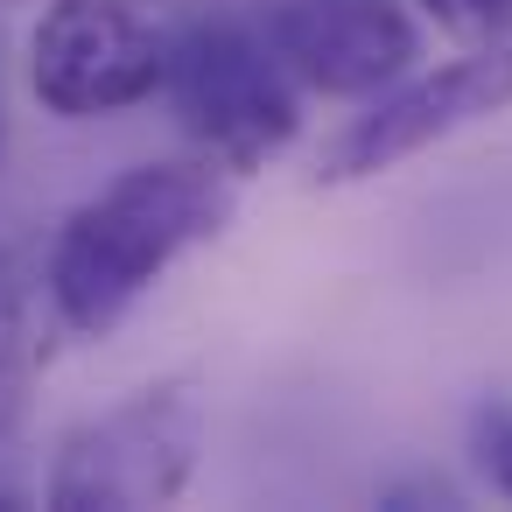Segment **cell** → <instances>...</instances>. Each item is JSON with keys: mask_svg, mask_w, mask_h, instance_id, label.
Wrapping results in <instances>:
<instances>
[{"mask_svg": "<svg viewBox=\"0 0 512 512\" xmlns=\"http://www.w3.org/2000/svg\"><path fill=\"white\" fill-rule=\"evenodd\" d=\"M239 176L218 162H141L92 190L50 239L43 295L57 330L113 337L190 253L218 246L239 218Z\"/></svg>", "mask_w": 512, "mask_h": 512, "instance_id": "6da1fadb", "label": "cell"}, {"mask_svg": "<svg viewBox=\"0 0 512 512\" xmlns=\"http://www.w3.org/2000/svg\"><path fill=\"white\" fill-rule=\"evenodd\" d=\"M204 15V0H50L29 29V92L57 120H113L169 92Z\"/></svg>", "mask_w": 512, "mask_h": 512, "instance_id": "7a4b0ae2", "label": "cell"}, {"mask_svg": "<svg viewBox=\"0 0 512 512\" xmlns=\"http://www.w3.org/2000/svg\"><path fill=\"white\" fill-rule=\"evenodd\" d=\"M204 393L197 379H148L127 400L85 414L64 428L43 505L50 512H141V505H176L197 484L204 463Z\"/></svg>", "mask_w": 512, "mask_h": 512, "instance_id": "3957f363", "label": "cell"}, {"mask_svg": "<svg viewBox=\"0 0 512 512\" xmlns=\"http://www.w3.org/2000/svg\"><path fill=\"white\" fill-rule=\"evenodd\" d=\"M169 106L183 134L225 176H260L302 134V85L246 15H204L169 71Z\"/></svg>", "mask_w": 512, "mask_h": 512, "instance_id": "277c9868", "label": "cell"}, {"mask_svg": "<svg viewBox=\"0 0 512 512\" xmlns=\"http://www.w3.org/2000/svg\"><path fill=\"white\" fill-rule=\"evenodd\" d=\"M512 106V43H470L463 57L393 78L386 92H372L316 155V183L323 190H351L372 176H393L400 162L428 155L435 141L491 120Z\"/></svg>", "mask_w": 512, "mask_h": 512, "instance_id": "5b68a950", "label": "cell"}, {"mask_svg": "<svg viewBox=\"0 0 512 512\" xmlns=\"http://www.w3.org/2000/svg\"><path fill=\"white\" fill-rule=\"evenodd\" d=\"M253 22L295 85L323 99H372L421 57L407 0H253Z\"/></svg>", "mask_w": 512, "mask_h": 512, "instance_id": "8992f818", "label": "cell"}, {"mask_svg": "<svg viewBox=\"0 0 512 512\" xmlns=\"http://www.w3.org/2000/svg\"><path fill=\"white\" fill-rule=\"evenodd\" d=\"M43 309H50V295H36L29 260L0 239V442L29 421L36 379H43V365H50Z\"/></svg>", "mask_w": 512, "mask_h": 512, "instance_id": "52a82bcc", "label": "cell"}, {"mask_svg": "<svg viewBox=\"0 0 512 512\" xmlns=\"http://www.w3.org/2000/svg\"><path fill=\"white\" fill-rule=\"evenodd\" d=\"M470 463L498 498H512V400L505 393H484L470 407Z\"/></svg>", "mask_w": 512, "mask_h": 512, "instance_id": "ba28073f", "label": "cell"}, {"mask_svg": "<svg viewBox=\"0 0 512 512\" xmlns=\"http://www.w3.org/2000/svg\"><path fill=\"white\" fill-rule=\"evenodd\" d=\"M379 505H463V498H456V484H442V477H414V484H386Z\"/></svg>", "mask_w": 512, "mask_h": 512, "instance_id": "9c48e42d", "label": "cell"}]
</instances>
